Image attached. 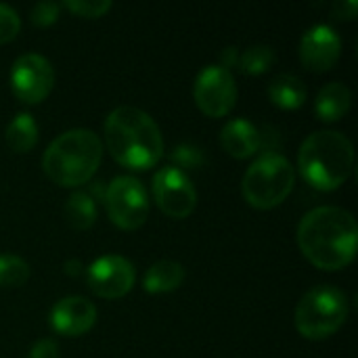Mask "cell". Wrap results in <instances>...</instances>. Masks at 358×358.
I'll use <instances>...</instances> for the list:
<instances>
[{"instance_id":"cell-1","label":"cell","mask_w":358,"mask_h":358,"mask_svg":"<svg viewBox=\"0 0 358 358\" xmlns=\"http://www.w3.org/2000/svg\"><path fill=\"white\" fill-rule=\"evenodd\" d=\"M298 245L304 258L321 271H340L357 256V218L342 208L310 210L298 227Z\"/></svg>"},{"instance_id":"cell-2","label":"cell","mask_w":358,"mask_h":358,"mask_svg":"<svg viewBox=\"0 0 358 358\" xmlns=\"http://www.w3.org/2000/svg\"><path fill=\"white\" fill-rule=\"evenodd\" d=\"M105 143L111 157L130 170H149L164 155V138L155 120L138 107H115L105 120Z\"/></svg>"},{"instance_id":"cell-3","label":"cell","mask_w":358,"mask_h":358,"mask_svg":"<svg viewBox=\"0 0 358 358\" xmlns=\"http://www.w3.org/2000/svg\"><path fill=\"white\" fill-rule=\"evenodd\" d=\"M302 178L319 191H336L355 168V147L350 138L336 130H319L304 138L298 151Z\"/></svg>"},{"instance_id":"cell-4","label":"cell","mask_w":358,"mask_h":358,"mask_svg":"<svg viewBox=\"0 0 358 358\" xmlns=\"http://www.w3.org/2000/svg\"><path fill=\"white\" fill-rule=\"evenodd\" d=\"M103 159L101 138L86 128L59 134L44 151L42 168L59 187H78L92 178Z\"/></svg>"},{"instance_id":"cell-5","label":"cell","mask_w":358,"mask_h":358,"mask_svg":"<svg viewBox=\"0 0 358 358\" xmlns=\"http://www.w3.org/2000/svg\"><path fill=\"white\" fill-rule=\"evenodd\" d=\"M296 172L287 157L277 151H264L245 172L241 191L245 201L256 210L281 206L294 191Z\"/></svg>"},{"instance_id":"cell-6","label":"cell","mask_w":358,"mask_h":358,"mask_svg":"<svg viewBox=\"0 0 358 358\" xmlns=\"http://www.w3.org/2000/svg\"><path fill=\"white\" fill-rule=\"evenodd\" d=\"M348 319V298L334 285H317L302 296L296 308V329L306 340L334 336Z\"/></svg>"},{"instance_id":"cell-7","label":"cell","mask_w":358,"mask_h":358,"mask_svg":"<svg viewBox=\"0 0 358 358\" xmlns=\"http://www.w3.org/2000/svg\"><path fill=\"white\" fill-rule=\"evenodd\" d=\"M105 208L111 222L124 231H136L149 216V195L134 176H117L105 187Z\"/></svg>"},{"instance_id":"cell-8","label":"cell","mask_w":358,"mask_h":358,"mask_svg":"<svg viewBox=\"0 0 358 358\" xmlns=\"http://www.w3.org/2000/svg\"><path fill=\"white\" fill-rule=\"evenodd\" d=\"M193 96L197 107L210 117H224L237 103V84L231 69L220 63L206 65L195 78Z\"/></svg>"},{"instance_id":"cell-9","label":"cell","mask_w":358,"mask_h":358,"mask_svg":"<svg viewBox=\"0 0 358 358\" xmlns=\"http://www.w3.org/2000/svg\"><path fill=\"white\" fill-rule=\"evenodd\" d=\"M55 86V69L50 61L38 52L21 55L10 67V88L15 96L27 105L42 103Z\"/></svg>"},{"instance_id":"cell-10","label":"cell","mask_w":358,"mask_h":358,"mask_svg":"<svg viewBox=\"0 0 358 358\" xmlns=\"http://www.w3.org/2000/svg\"><path fill=\"white\" fill-rule=\"evenodd\" d=\"M153 197L157 208L170 218H187L197 206V193L191 178L174 168L164 166L153 176Z\"/></svg>"},{"instance_id":"cell-11","label":"cell","mask_w":358,"mask_h":358,"mask_svg":"<svg viewBox=\"0 0 358 358\" xmlns=\"http://www.w3.org/2000/svg\"><path fill=\"white\" fill-rule=\"evenodd\" d=\"M86 279L94 296L117 300L132 289L136 281V271L128 258L117 256V254H107V256L96 258L86 268Z\"/></svg>"},{"instance_id":"cell-12","label":"cell","mask_w":358,"mask_h":358,"mask_svg":"<svg viewBox=\"0 0 358 358\" xmlns=\"http://www.w3.org/2000/svg\"><path fill=\"white\" fill-rule=\"evenodd\" d=\"M340 55H342V38L331 25L319 23L304 31L300 42V59L306 69L317 73L327 71L338 63Z\"/></svg>"},{"instance_id":"cell-13","label":"cell","mask_w":358,"mask_h":358,"mask_svg":"<svg viewBox=\"0 0 358 358\" xmlns=\"http://www.w3.org/2000/svg\"><path fill=\"white\" fill-rule=\"evenodd\" d=\"M96 323V308L82 296H67L50 310V327L65 338H80Z\"/></svg>"},{"instance_id":"cell-14","label":"cell","mask_w":358,"mask_h":358,"mask_svg":"<svg viewBox=\"0 0 358 358\" xmlns=\"http://www.w3.org/2000/svg\"><path fill=\"white\" fill-rule=\"evenodd\" d=\"M220 143L224 151L237 159H248L262 147V132L245 117H235L220 130Z\"/></svg>"},{"instance_id":"cell-15","label":"cell","mask_w":358,"mask_h":358,"mask_svg":"<svg viewBox=\"0 0 358 358\" xmlns=\"http://www.w3.org/2000/svg\"><path fill=\"white\" fill-rule=\"evenodd\" d=\"M350 103H352L350 88L342 82H329L319 90L315 101V111L323 122H338L348 113Z\"/></svg>"},{"instance_id":"cell-16","label":"cell","mask_w":358,"mask_h":358,"mask_svg":"<svg viewBox=\"0 0 358 358\" xmlns=\"http://www.w3.org/2000/svg\"><path fill=\"white\" fill-rule=\"evenodd\" d=\"M185 266L174 260H159L151 264L143 277V287L149 294H168L182 285Z\"/></svg>"},{"instance_id":"cell-17","label":"cell","mask_w":358,"mask_h":358,"mask_svg":"<svg viewBox=\"0 0 358 358\" xmlns=\"http://www.w3.org/2000/svg\"><path fill=\"white\" fill-rule=\"evenodd\" d=\"M268 96L281 109H300L306 103V84L294 73H279L268 84Z\"/></svg>"},{"instance_id":"cell-18","label":"cell","mask_w":358,"mask_h":358,"mask_svg":"<svg viewBox=\"0 0 358 358\" xmlns=\"http://www.w3.org/2000/svg\"><path fill=\"white\" fill-rule=\"evenodd\" d=\"M6 145L15 151V153H27L36 147L38 143V124L34 120L31 113L21 111L17 113L10 124L6 126Z\"/></svg>"},{"instance_id":"cell-19","label":"cell","mask_w":358,"mask_h":358,"mask_svg":"<svg viewBox=\"0 0 358 358\" xmlns=\"http://www.w3.org/2000/svg\"><path fill=\"white\" fill-rule=\"evenodd\" d=\"M63 212H65L69 227H73L78 231H88L96 222V203H94L92 195H88L84 191L71 193L65 201Z\"/></svg>"},{"instance_id":"cell-20","label":"cell","mask_w":358,"mask_h":358,"mask_svg":"<svg viewBox=\"0 0 358 358\" xmlns=\"http://www.w3.org/2000/svg\"><path fill=\"white\" fill-rule=\"evenodd\" d=\"M277 61V52L273 46L268 44H258V46H250L239 55V69L250 73V76H260L264 71H268L273 67V63Z\"/></svg>"},{"instance_id":"cell-21","label":"cell","mask_w":358,"mask_h":358,"mask_svg":"<svg viewBox=\"0 0 358 358\" xmlns=\"http://www.w3.org/2000/svg\"><path fill=\"white\" fill-rule=\"evenodd\" d=\"M29 279V264L13 254H0V287H21Z\"/></svg>"},{"instance_id":"cell-22","label":"cell","mask_w":358,"mask_h":358,"mask_svg":"<svg viewBox=\"0 0 358 358\" xmlns=\"http://www.w3.org/2000/svg\"><path fill=\"white\" fill-rule=\"evenodd\" d=\"M63 6L69 8L71 13H76L78 17L99 19L111 8V2L109 0H65Z\"/></svg>"},{"instance_id":"cell-23","label":"cell","mask_w":358,"mask_h":358,"mask_svg":"<svg viewBox=\"0 0 358 358\" xmlns=\"http://www.w3.org/2000/svg\"><path fill=\"white\" fill-rule=\"evenodd\" d=\"M172 162L176 164L174 168H178V170H182V172H185V170H195V168L203 166V153H201L199 147L185 143V145H178V147L172 151Z\"/></svg>"},{"instance_id":"cell-24","label":"cell","mask_w":358,"mask_h":358,"mask_svg":"<svg viewBox=\"0 0 358 358\" xmlns=\"http://www.w3.org/2000/svg\"><path fill=\"white\" fill-rule=\"evenodd\" d=\"M21 29V19L15 8L8 4H0V44L10 42Z\"/></svg>"},{"instance_id":"cell-25","label":"cell","mask_w":358,"mask_h":358,"mask_svg":"<svg viewBox=\"0 0 358 358\" xmlns=\"http://www.w3.org/2000/svg\"><path fill=\"white\" fill-rule=\"evenodd\" d=\"M59 13H61V4H57V2H38V4H34L29 17H31L34 25L48 27L59 19Z\"/></svg>"},{"instance_id":"cell-26","label":"cell","mask_w":358,"mask_h":358,"mask_svg":"<svg viewBox=\"0 0 358 358\" xmlns=\"http://www.w3.org/2000/svg\"><path fill=\"white\" fill-rule=\"evenodd\" d=\"M29 358H59V346L52 340H38L31 350H29Z\"/></svg>"},{"instance_id":"cell-27","label":"cell","mask_w":358,"mask_h":358,"mask_svg":"<svg viewBox=\"0 0 358 358\" xmlns=\"http://www.w3.org/2000/svg\"><path fill=\"white\" fill-rule=\"evenodd\" d=\"M358 2L357 0H338L331 8V15L336 19H344V21H350L357 17Z\"/></svg>"},{"instance_id":"cell-28","label":"cell","mask_w":358,"mask_h":358,"mask_svg":"<svg viewBox=\"0 0 358 358\" xmlns=\"http://www.w3.org/2000/svg\"><path fill=\"white\" fill-rule=\"evenodd\" d=\"M220 65L222 67H227V69H231L233 65H237L239 63V50L235 48V46H229V48H224L222 52H220Z\"/></svg>"},{"instance_id":"cell-29","label":"cell","mask_w":358,"mask_h":358,"mask_svg":"<svg viewBox=\"0 0 358 358\" xmlns=\"http://www.w3.org/2000/svg\"><path fill=\"white\" fill-rule=\"evenodd\" d=\"M63 268H65V275H69V277H78V275H82V262L80 260H67L65 264H63Z\"/></svg>"}]
</instances>
